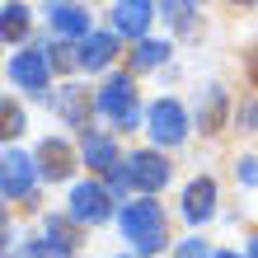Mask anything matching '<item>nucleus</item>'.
Instances as JSON below:
<instances>
[{
	"mask_svg": "<svg viewBox=\"0 0 258 258\" xmlns=\"http://www.w3.org/2000/svg\"><path fill=\"white\" fill-rule=\"evenodd\" d=\"M122 235L132 239L136 253H155V249H164V235H169L164 211H160L155 202H127V207H122Z\"/></svg>",
	"mask_w": 258,
	"mask_h": 258,
	"instance_id": "nucleus-1",
	"label": "nucleus"
},
{
	"mask_svg": "<svg viewBox=\"0 0 258 258\" xmlns=\"http://www.w3.org/2000/svg\"><path fill=\"white\" fill-rule=\"evenodd\" d=\"M108 211H113V192L108 188L80 183L71 192V221L75 225H99V221H108Z\"/></svg>",
	"mask_w": 258,
	"mask_h": 258,
	"instance_id": "nucleus-2",
	"label": "nucleus"
},
{
	"mask_svg": "<svg viewBox=\"0 0 258 258\" xmlns=\"http://www.w3.org/2000/svg\"><path fill=\"white\" fill-rule=\"evenodd\" d=\"M99 108L113 117V122H122V127H136V89L127 75H113L108 85L99 89Z\"/></svg>",
	"mask_w": 258,
	"mask_h": 258,
	"instance_id": "nucleus-3",
	"label": "nucleus"
},
{
	"mask_svg": "<svg viewBox=\"0 0 258 258\" xmlns=\"http://www.w3.org/2000/svg\"><path fill=\"white\" fill-rule=\"evenodd\" d=\"M150 136H155V146H178L188 136V117L174 99H160L150 108Z\"/></svg>",
	"mask_w": 258,
	"mask_h": 258,
	"instance_id": "nucleus-4",
	"label": "nucleus"
},
{
	"mask_svg": "<svg viewBox=\"0 0 258 258\" xmlns=\"http://www.w3.org/2000/svg\"><path fill=\"white\" fill-rule=\"evenodd\" d=\"M127 174H132V188H141V192H155V188L169 183V164H164L155 150L132 155V160H127Z\"/></svg>",
	"mask_w": 258,
	"mask_h": 258,
	"instance_id": "nucleus-5",
	"label": "nucleus"
},
{
	"mask_svg": "<svg viewBox=\"0 0 258 258\" xmlns=\"http://www.w3.org/2000/svg\"><path fill=\"white\" fill-rule=\"evenodd\" d=\"M0 164H5V169H0V192H5L10 202L14 197H28V188H33V169H28V164L33 160H24L19 150H5Z\"/></svg>",
	"mask_w": 258,
	"mask_h": 258,
	"instance_id": "nucleus-6",
	"label": "nucleus"
},
{
	"mask_svg": "<svg viewBox=\"0 0 258 258\" xmlns=\"http://www.w3.org/2000/svg\"><path fill=\"white\" fill-rule=\"evenodd\" d=\"M52 113H61L71 127H85V132H89V89L61 85V89L52 94Z\"/></svg>",
	"mask_w": 258,
	"mask_h": 258,
	"instance_id": "nucleus-7",
	"label": "nucleus"
},
{
	"mask_svg": "<svg viewBox=\"0 0 258 258\" xmlns=\"http://www.w3.org/2000/svg\"><path fill=\"white\" fill-rule=\"evenodd\" d=\"M10 80L24 89H47V52H19L10 61Z\"/></svg>",
	"mask_w": 258,
	"mask_h": 258,
	"instance_id": "nucleus-8",
	"label": "nucleus"
},
{
	"mask_svg": "<svg viewBox=\"0 0 258 258\" xmlns=\"http://www.w3.org/2000/svg\"><path fill=\"white\" fill-rule=\"evenodd\" d=\"M38 169H42V178H52V183H61V178L75 169V155H71V146L66 141H42V150H38Z\"/></svg>",
	"mask_w": 258,
	"mask_h": 258,
	"instance_id": "nucleus-9",
	"label": "nucleus"
},
{
	"mask_svg": "<svg viewBox=\"0 0 258 258\" xmlns=\"http://www.w3.org/2000/svg\"><path fill=\"white\" fill-rule=\"evenodd\" d=\"M216 211V183L211 178H192L188 192H183V216L188 221H207Z\"/></svg>",
	"mask_w": 258,
	"mask_h": 258,
	"instance_id": "nucleus-10",
	"label": "nucleus"
},
{
	"mask_svg": "<svg viewBox=\"0 0 258 258\" xmlns=\"http://www.w3.org/2000/svg\"><path fill=\"white\" fill-rule=\"evenodd\" d=\"M113 19H117V28H122L127 38H141L146 28H150V0H117V10H113Z\"/></svg>",
	"mask_w": 258,
	"mask_h": 258,
	"instance_id": "nucleus-11",
	"label": "nucleus"
},
{
	"mask_svg": "<svg viewBox=\"0 0 258 258\" xmlns=\"http://www.w3.org/2000/svg\"><path fill=\"white\" fill-rule=\"evenodd\" d=\"M85 164H89V169H99V174H108L113 164H117V146L108 141V136H89L85 132Z\"/></svg>",
	"mask_w": 258,
	"mask_h": 258,
	"instance_id": "nucleus-12",
	"label": "nucleus"
},
{
	"mask_svg": "<svg viewBox=\"0 0 258 258\" xmlns=\"http://www.w3.org/2000/svg\"><path fill=\"white\" fill-rule=\"evenodd\" d=\"M113 52H117V42H113L108 33H94V38L80 47V66H85V71H103V66L113 61Z\"/></svg>",
	"mask_w": 258,
	"mask_h": 258,
	"instance_id": "nucleus-13",
	"label": "nucleus"
},
{
	"mask_svg": "<svg viewBox=\"0 0 258 258\" xmlns=\"http://www.w3.org/2000/svg\"><path fill=\"white\" fill-rule=\"evenodd\" d=\"M47 14H52V24L61 28L66 38H80V33H89V14H85L80 5H66V0H61V5H52Z\"/></svg>",
	"mask_w": 258,
	"mask_h": 258,
	"instance_id": "nucleus-14",
	"label": "nucleus"
},
{
	"mask_svg": "<svg viewBox=\"0 0 258 258\" xmlns=\"http://www.w3.org/2000/svg\"><path fill=\"white\" fill-rule=\"evenodd\" d=\"M197 122H202V132H216L225 122V94L221 89H207V103H202V113H197Z\"/></svg>",
	"mask_w": 258,
	"mask_h": 258,
	"instance_id": "nucleus-15",
	"label": "nucleus"
},
{
	"mask_svg": "<svg viewBox=\"0 0 258 258\" xmlns=\"http://www.w3.org/2000/svg\"><path fill=\"white\" fill-rule=\"evenodd\" d=\"M160 61H169V47H164V42H141V47L132 52V66L136 71H150V66H160Z\"/></svg>",
	"mask_w": 258,
	"mask_h": 258,
	"instance_id": "nucleus-16",
	"label": "nucleus"
},
{
	"mask_svg": "<svg viewBox=\"0 0 258 258\" xmlns=\"http://www.w3.org/2000/svg\"><path fill=\"white\" fill-rule=\"evenodd\" d=\"M24 28H28V10H24V5H5V19H0V33H5V42L24 38Z\"/></svg>",
	"mask_w": 258,
	"mask_h": 258,
	"instance_id": "nucleus-17",
	"label": "nucleus"
},
{
	"mask_svg": "<svg viewBox=\"0 0 258 258\" xmlns=\"http://www.w3.org/2000/svg\"><path fill=\"white\" fill-rule=\"evenodd\" d=\"M164 19L178 33H192V0H164Z\"/></svg>",
	"mask_w": 258,
	"mask_h": 258,
	"instance_id": "nucleus-18",
	"label": "nucleus"
},
{
	"mask_svg": "<svg viewBox=\"0 0 258 258\" xmlns=\"http://www.w3.org/2000/svg\"><path fill=\"white\" fill-rule=\"evenodd\" d=\"M52 66L75 71V66H80V47H71V42H56V47H52Z\"/></svg>",
	"mask_w": 258,
	"mask_h": 258,
	"instance_id": "nucleus-19",
	"label": "nucleus"
},
{
	"mask_svg": "<svg viewBox=\"0 0 258 258\" xmlns=\"http://www.w3.org/2000/svg\"><path fill=\"white\" fill-rule=\"evenodd\" d=\"M19 132H24V113L14 103H5V136H19Z\"/></svg>",
	"mask_w": 258,
	"mask_h": 258,
	"instance_id": "nucleus-20",
	"label": "nucleus"
},
{
	"mask_svg": "<svg viewBox=\"0 0 258 258\" xmlns=\"http://www.w3.org/2000/svg\"><path fill=\"white\" fill-rule=\"evenodd\" d=\"M178 258H211L202 239H183V249H178Z\"/></svg>",
	"mask_w": 258,
	"mask_h": 258,
	"instance_id": "nucleus-21",
	"label": "nucleus"
},
{
	"mask_svg": "<svg viewBox=\"0 0 258 258\" xmlns=\"http://www.w3.org/2000/svg\"><path fill=\"white\" fill-rule=\"evenodd\" d=\"M239 127L258 132V103H244V108H239Z\"/></svg>",
	"mask_w": 258,
	"mask_h": 258,
	"instance_id": "nucleus-22",
	"label": "nucleus"
},
{
	"mask_svg": "<svg viewBox=\"0 0 258 258\" xmlns=\"http://www.w3.org/2000/svg\"><path fill=\"white\" fill-rule=\"evenodd\" d=\"M239 178L253 188V183H258V160H239Z\"/></svg>",
	"mask_w": 258,
	"mask_h": 258,
	"instance_id": "nucleus-23",
	"label": "nucleus"
},
{
	"mask_svg": "<svg viewBox=\"0 0 258 258\" xmlns=\"http://www.w3.org/2000/svg\"><path fill=\"white\" fill-rule=\"evenodd\" d=\"M249 80H253V85H258V47H253V52H249Z\"/></svg>",
	"mask_w": 258,
	"mask_h": 258,
	"instance_id": "nucleus-24",
	"label": "nucleus"
},
{
	"mask_svg": "<svg viewBox=\"0 0 258 258\" xmlns=\"http://www.w3.org/2000/svg\"><path fill=\"white\" fill-rule=\"evenodd\" d=\"M249 258H258V235H253V244H249Z\"/></svg>",
	"mask_w": 258,
	"mask_h": 258,
	"instance_id": "nucleus-25",
	"label": "nucleus"
},
{
	"mask_svg": "<svg viewBox=\"0 0 258 258\" xmlns=\"http://www.w3.org/2000/svg\"><path fill=\"white\" fill-rule=\"evenodd\" d=\"M235 5H253V0H235Z\"/></svg>",
	"mask_w": 258,
	"mask_h": 258,
	"instance_id": "nucleus-26",
	"label": "nucleus"
},
{
	"mask_svg": "<svg viewBox=\"0 0 258 258\" xmlns=\"http://www.w3.org/2000/svg\"><path fill=\"white\" fill-rule=\"evenodd\" d=\"M216 258H235V253H216Z\"/></svg>",
	"mask_w": 258,
	"mask_h": 258,
	"instance_id": "nucleus-27",
	"label": "nucleus"
}]
</instances>
